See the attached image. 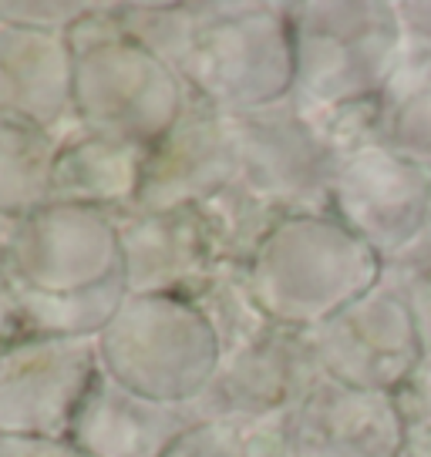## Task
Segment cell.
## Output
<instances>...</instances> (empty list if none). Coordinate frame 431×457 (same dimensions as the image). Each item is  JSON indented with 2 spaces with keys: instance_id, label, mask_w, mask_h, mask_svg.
<instances>
[{
  "instance_id": "cell-1",
  "label": "cell",
  "mask_w": 431,
  "mask_h": 457,
  "mask_svg": "<svg viewBox=\"0 0 431 457\" xmlns=\"http://www.w3.org/2000/svg\"><path fill=\"white\" fill-rule=\"evenodd\" d=\"M0 266L28 333L95 340L125 303L115 215L47 202L0 226Z\"/></svg>"
},
{
  "instance_id": "cell-2",
  "label": "cell",
  "mask_w": 431,
  "mask_h": 457,
  "mask_svg": "<svg viewBox=\"0 0 431 457\" xmlns=\"http://www.w3.org/2000/svg\"><path fill=\"white\" fill-rule=\"evenodd\" d=\"M388 266L334 215H283L246 262V286L263 316L314 333L368 296Z\"/></svg>"
},
{
  "instance_id": "cell-3",
  "label": "cell",
  "mask_w": 431,
  "mask_h": 457,
  "mask_svg": "<svg viewBox=\"0 0 431 457\" xmlns=\"http://www.w3.org/2000/svg\"><path fill=\"white\" fill-rule=\"evenodd\" d=\"M189 95L223 114L257 112L293 95L287 4H189V28L169 61Z\"/></svg>"
},
{
  "instance_id": "cell-4",
  "label": "cell",
  "mask_w": 431,
  "mask_h": 457,
  "mask_svg": "<svg viewBox=\"0 0 431 457\" xmlns=\"http://www.w3.org/2000/svg\"><path fill=\"white\" fill-rule=\"evenodd\" d=\"M74 54V125L105 138L152 148L192 104L182 78L105 4L68 30Z\"/></svg>"
},
{
  "instance_id": "cell-5",
  "label": "cell",
  "mask_w": 431,
  "mask_h": 457,
  "mask_svg": "<svg viewBox=\"0 0 431 457\" xmlns=\"http://www.w3.org/2000/svg\"><path fill=\"white\" fill-rule=\"evenodd\" d=\"M293 37V95L307 112H344L385 91L404 51L398 4L297 0L287 4Z\"/></svg>"
},
{
  "instance_id": "cell-6",
  "label": "cell",
  "mask_w": 431,
  "mask_h": 457,
  "mask_svg": "<svg viewBox=\"0 0 431 457\" xmlns=\"http://www.w3.org/2000/svg\"><path fill=\"white\" fill-rule=\"evenodd\" d=\"M101 373L158 403L189 407L209 390L223 346L192 300L125 296L112 323L95 337Z\"/></svg>"
},
{
  "instance_id": "cell-7",
  "label": "cell",
  "mask_w": 431,
  "mask_h": 457,
  "mask_svg": "<svg viewBox=\"0 0 431 457\" xmlns=\"http://www.w3.org/2000/svg\"><path fill=\"white\" fill-rule=\"evenodd\" d=\"M240 175L236 186L276 219L327 215L337 155L293 98L230 114Z\"/></svg>"
},
{
  "instance_id": "cell-8",
  "label": "cell",
  "mask_w": 431,
  "mask_h": 457,
  "mask_svg": "<svg viewBox=\"0 0 431 457\" xmlns=\"http://www.w3.org/2000/svg\"><path fill=\"white\" fill-rule=\"evenodd\" d=\"M327 215L364 239L391 270L428 232L431 175L371 138L337 158Z\"/></svg>"
},
{
  "instance_id": "cell-9",
  "label": "cell",
  "mask_w": 431,
  "mask_h": 457,
  "mask_svg": "<svg viewBox=\"0 0 431 457\" xmlns=\"http://www.w3.org/2000/svg\"><path fill=\"white\" fill-rule=\"evenodd\" d=\"M101 377L98 346L85 337H21L0 350V437L64 441Z\"/></svg>"
},
{
  "instance_id": "cell-10",
  "label": "cell",
  "mask_w": 431,
  "mask_h": 457,
  "mask_svg": "<svg viewBox=\"0 0 431 457\" xmlns=\"http://www.w3.org/2000/svg\"><path fill=\"white\" fill-rule=\"evenodd\" d=\"M320 377L310 333L270 323L257 337L223 350L213 384L192 411L196 420L249 428L287 417Z\"/></svg>"
},
{
  "instance_id": "cell-11",
  "label": "cell",
  "mask_w": 431,
  "mask_h": 457,
  "mask_svg": "<svg viewBox=\"0 0 431 457\" xmlns=\"http://www.w3.org/2000/svg\"><path fill=\"white\" fill-rule=\"evenodd\" d=\"M320 373L337 384L398 394L421 357L418 320L401 286L385 279L310 333Z\"/></svg>"
},
{
  "instance_id": "cell-12",
  "label": "cell",
  "mask_w": 431,
  "mask_h": 457,
  "mask_svg": "<svg viewBox=\"0 0 431 457\" xmlns=\"http://www.w3.org/2000/svg\"><path fill=\"white\" fill-rule=\"evenodd\" d=\"M125 289L131 296L196 300L223 270H232L202 205L115 215Z\"/></svg>"
},
{
  "instance_id": "cell-13",
  "label": "cell",
  "mask_w": 431,
  "mask_h": 457,
  "mask_svg": "<svg viewBox=\"0 0 431 457\" xmlns=\"http://www.w3.org/2000/svg\"><path fill=\"white\" fill-rule=\"evenodd\" d=\"M280 424L283 457H401L408 444L398 397L320 377Z\"/></svg>"
},
{
  "instance_id": "cell-14",
  "label": "cell",
  "mask_w": 431,
  "mask_h": 457,
  "mask_svg": "<svg viewBox=\"0 0 431 457\" xmlns=\"http://www.w3.org/2000/svg\"><path fill=\"white\" fill-rule=\"evenodd\" d=\"M236 175H240V158H236L230 114L192 98L186 114L145 152L135 209L139 212L196 209L230 192L236 186Z\"/></svg>"
},
{
  "instance_id": "cell-15",
  "label": "cell",
  "mask_w": 431,
  "mask_h": 457,
  "mask_svg": "<svg viewBox=\"0 0 431 457\" xmlns=\"http://www.w3.org/2000/svg\"><path fill=\"white\" fill-rule=\"evenodd\" d=\"M0 118H21L47 131L74 129L68 34L0 24Z\"/></svg>"
},
{
  "instance_id": "cell-16",
  "label": "cell",
  "mask_w": 431,
  "mask_h": 457,
  "mask_svg": "<svg viewBox=\"0 0 431 457\" xmlns=\"http://www.w3.org/2000/svg\"><path fill=\"white\" fill-rule=\"evenodd\" d=\"M196 420L192 403L139 397L101 373L78 407L68 441L91 457H162Z\"/></svg>"
},
{
  "instance_id": "cell-17",
  "label": "cell",
  "mask_w": 431,
  "mask_h": 457,
  "mask_svg": "<svg viewBox=\"0 0 431 457\" xmlns=\"http://www.w3.org/2000/svg\"><path fill=\"white\" fill-rule=\"evenodd\" d=\"M142 165L145 148L74 125L61 138L58 158H55L51 202L108 215L129 212L139 199Z\"/></svg>"
},
{
  "instance_id": "cell-18",
  "label": "cell",
  "mask_w": 431,
  "mask_h": 457,
  "mask_svg": "<svg viewBox=\"0 0 431 457\" xmlns=\"http://www.w3.org/2000/svg\"><path fill=\"white\" fill-rule=\"evenodd\" d=\"M374 138L431 175V44H404L398 68L374 101Z\"/></svg>"
},
{
  "instance_id": "cell-19",
  "label": "cell",
  "mask_w": 431,
  "mask_h": 457,
  "mask_svg": "<svg viewBox=\"0 0 431 457\" xmlns=\"http://www.w3.org/2000/svg\"><path fill=\"white\" fill-rule=\"evenodd\" d=\"M64 135L21 118H0V226L51 202V175Z\"/></svg>"
},
{
  "instance_id": "cell-20",
  "label": "cell",
  "mask_w": 431,
  "mask_h": 457,
  "mask_svg": "<svg viewBox=\"0 0 431 457\" xmlns=\"http://www.w3.org/2000/svg\"><path fill=\"white\" fill-rule=\"evenodd\" d=\"M388 279L401 286V293L415 310L418 333H421V357L394 397L408 420V430H431V270L428 266H391Z\"/></svg>"
},
{
  "instance_id": "cell-21",
  "label": "cell",
  "mask_w": 431,
  "mask_h": 457,
  "mask_svg": "<svg viewBox=\"0 0 431 457\" xmlns=\"http://www.w3.org/2000/svg\"><path fill=\"white\" fill-rule=\"evenodd\" d=\"M105 4L95 0H0V24L47 34H68L85 17L98 14Z\"/></svg>"
},
{
  "instance_id": "cell-22",
  "label": "cell",
  "mask_w": 431,
  "mask_h": 457,
  "mask_svg": "<svg viewBox=\"0 0 431 457\" xmlns=\"http://www.w3.org/2000/svg\"><path fill=\"white\" fill-rule=\"evenodd\" d=\"M162 457H246L243 434L223 420H199Z\"/></svg>"
},
{
  "instance_id": "cell-23",
  "label": "cell",
  "mask_w": 431,
  "mask_h": 457,
  "mask_svg": "<svg viewBox=\"0 0 431 457\" xmlns=\"http://www.w3.org/2000/svg\"><path fill=\"white\" fill-rule=\"evenodd\" d=\"M0 457H91L78 444L44 441V437H0Z\"/></svg>"
},
{
  "instance_id": "cell-24",
  "label": "cell",
  "mask_w": 431,
  "mask_h": 457,
  "mask_svg": "<svg viewBox=\"0 0 431 457\" xmlns=\"http://www.w3.org/2000/svg\"><path fill=\"white\" fill-rule=\"evenodd\" d=\"M21 337H30L28 323H24V313H21V303H17V293L7 272L0 266V350L17 343Z\"/></svg>"
},
{
  "instance_id": "cell-25",
  "label": "cell",
  "mask_w": 431,
  "mask_h": 457,
  "mask_svg": "<svg viewBox=\"0 0 431 457\" xmlns=\"http://www.w3.org/2000/svg\"><path fill=\"white\" fill-rule=\"evenodd\" d=\"M401 457H431V430H408Z\"/></svg>"
},
{
  "instance_id": "cell-26",
  "label": "cell",
  "mask_w": 431,
  "mask_h": 457,
  "mask_svg": "<svg viewBox=\"0 0 431 457\" xmlns=\"http://www.w3.org/2000/svg\"><path fill=\"white\" fill-rule=\"evenodd\" d=\"M398 266H428L431 270V226H428V232H425V239L418 243L415 253L404 259V262H398Z\"/></svg>"
}]
</instances>
